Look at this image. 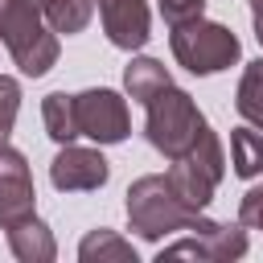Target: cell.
I'll return each mask as SVG.
<instances>
[{"instance_id":"1","label":"cell","mask_w":263,"mask_h":263,"mask_svg":"<svg viewBox=\"0 0 263 263\" xmlns=\"http://www.w3.org/2000/svg\"><path fill=\"white\" fill-rule=\"evenodd\" d=\"M197 214L201 210L185 205L177 197V189L168 185V177H160V173H148V177L132 181V189H127V222L148 242H160L173 230H189L197 222Z\"/></svg>"},{"instance_id":"2","label":"cell","mask_w":263,"mask_h":263,"mask_svg":"<svg viewBox=\"0 0 263 263\" xmlns=\"http://www.w3.org/2000/svg\"><path fill=\"white\" fill-rule=\"evenodd\" d=\"M41 16L45 12H37L21 0H0V41L8 45L12 62L29 78L49 74V66L58 62V33Z\"/></svg>"},{"instance_id":"3","label":"cell","mask_w":263,"mask_h":263,"mask_svg":"<svg viewBox=\"0 0 263 263\" xmlns=\"http://www.w3.org/2000/svg\"><path fill=\"white\" fill-rule=\"evenodd\" d=\"M148 123H144V132H148V144L156 148V152H164L168 160H177V156H185L193 144H197V136H201V127H205V115L197 111V103H193V95H185L181 86H164L160 95H152L148 103Z\"/></svg>"},{"instance_id":"4","label":"cell","mask_w":263,"mask_h":263,"mask_svg":"<svg viewBox=\"0 0 263 263\" xmlns=\"http://www.w3.org/2000/svg\"><path fill=\"white\" fill-rule=\"evenodd\" d=\"M168 45H173V58H177L189 74H218V70L234 66L238 53H242L238 37H234L226 25L205 21V16L185 21V25H173Z\"/></svg>"},{"instance_id":"5","label":"cell","mask_w":263,"mask_h":263,"mask_svg":"<svg viewBox=\"0 0 263 263\" xmlns=\"http://www.w3.org/2000/svg\"><path fill=\"white\" fill-rule=\"evenodd\" d=\"M222 173H226V152H222V140H218V136L210 132V123H205L201 136H197V144H193L185 156H177L164 177H168V185L177 189V197H181L185 205L205 210V205L214 201V189H218Z\"/></svg>"},{"instance_id":"6","label":"cell","mask_w":263,"mask_h":263,"mask_svg":"<svg viewBox=\"0 0 263 263\" xmlns=\"http://www.w3.org/2000/svg\"><path fill=\"white\" fill-rule=\"evenodd\" d=\"M74 103H78V132L90 136L95 144H119V140L132 132L127 103H123L115 90L95 86V90L74 95Z\"/></svg>"},{"instance_id":"7","label":"cell","mask_w":263,"mask_h":263,"mask_svg":"<svg viewBox=\"0 0 263 263\" xmlns=\"http://www.w3.org/2000/svg\"><path fill=\"white\" fill-rule=\"evenodd\" d=\"M33 205H37V189H33V173H29V160L0 144V226H16L25 218H33Z\"/></svg>"},{"instance_id":"8","label":"cell","mask_w":263,"mask_h":263,"mask_svg":"<svg viewBox=\"0 0 263 263\" xmlns=\"http://www.w3.org/2000/svg\"><path fill=\"white\" fill-rule=\"evenodd\" d=\"M111 177L103 152L95 148H78V144H62V152L49 160V181L62 193H82V189H103Z\"/></svg>"},{"instance_id":"9","label":"cell","mask_w":263,"mask_h":263,"mask_svg":"<svg viewBox=\"0 0 263 263\" xmlns=\"http://www.w3.org/2000/svg\"><path fill=\"white\" fill-rule=\"evenodd\" d=\"M99 16H103V33L111 37V45L119 49H140L148 41V4L144 0H95Z\"/></svg>"},{"instance_id":"10","label":"cell","mask_w":263,"mask_h":263,"mask_svg":"<svg viewBox=\"0 0 263 263\" xmlns=\"http://www.w3.org/2000/svg\"><path fill=\"white\" fill-rule=\"evenodd\" d=\"M189 230L201 238L210 263H230V259H242L247 255V230H242V222L230 226V222H210V218L197 214V222Z\"/></svg>"},{"instance_id":"11","label":"cell","mask_w":263,"mask_h":263,"mask_svg":"<svg viewBox=\"0 0 263 263\" xmlns=\"http://www.w3.org/2000/svg\"><path fill=\"white\" fill-rule=\"evenodd\" d=\"M8 247H12V255L21 263H53V255H58V242H53L49 226L37 214L16 222V226H8Z\"/></svg>"},{"instance_id":"12","label":"cell","mask_w":263,"mask_h":263,"mask_svg":"<svg viewBox=\"0 0 263 263\" xmlns=\"http://www.w3.org/2000/svg\"><path fill=\"white\" fill-rule=\"evenodd\" d=\"M78 259L82 263H136V247L127 238H119L115 230L99 226L78 242Z\"/></svg>"},{"instance_id":"13","label":"cell","mask_w":263,"mask_h":263,"mask_svg":"<svg viewBox=\"0 0 263 263\" xmlns=\"http://www.w3.org/2000/svg\"><path fill=\"white\" fill-rule=\"evenodd\" d=\"M41 115H45V132H49V140H58V144H74V136H82V132H78V103H74V95H66V90L45 95Z\"/></svg>"},{"instance_id":"14","label":"cell","mask_w":263,"mask_h":263,"mask_svg":"<svg viewBox=\"0 0 263 263\" xmlns=\"http://www.w3.org/2000/svg\"><path fill=\"white\" fill-rule=\"evenodd\" d=\"M168 82H173V78H168V70H164L156 58H132L127 70H123V86H127V95H132L136 103H148V99L160 95Z\"/></svg>"},{"instance_id":"15","label":"cell","mask_w":263,"mask_h":263,"mask_svg":"<svg viewBox=\"0 0 263 263\" xmlns=\"http://www.w3.org/2000/svg\"><path fill=\"white\" fill-rule=\"evenodd\" d=\"M234 107L238 115L263 132V58H255L247 70H242V82H238V95H234Z\"/></svg>"},{"instance_id":"16","label":"cell","mask_w":263,"mask_h":263,"mask_svg":"<svg viewBox=\"0 0 263 263\" xmlns=\"http://www.w3.org/2000/svg\"><path fill=\"white\" fill-rule=\"evenodd\" d=\"M230 164L238 177H259L263 173V136L255 127H234L230 132Z\"/></svg>"},{"instance_id":"17","label":"cell","mask_w":263,"mask_h":263,"mask_svg":"<svg viewBox=\"0 0 263 263\" xmlns=\"http://www.w3.org/2000/svg\"><path fill=\"white\" fill-rule=\"evenodd\" d=\"M95 16V0H49L45 4V21L53 33H82Z\"/></svg>"},{"instance_id":"18","label":"cell","mask_w":263,"mask_h":263,"mask_svg":"<svg viewBox=\"0 0 263 263\" xmlns=\"http://www.w3.org/2000/svg\"><path fill=\"white\" fill-rule=\"evenodd\" d=\"M16 111H21V82L0 74V144H8L12 123H16Z\"/></svg>"},{"instance_id":"19","label":"cell","mask_w":263,"mask_h":263,"mask_svg":"<svg viewBox=\"0 0 263 263\" xmlns=\"http://www.w3.org/2000/svg\"><path fill=\"white\" fill-rule=\"evenodd\" d=\"M205 12V0H160V16L173 25H185V21H197Z\"/></svg>"},{"instance_id":"20","label":"cell","mask_w":263,"mask_h":263,"mask_svg":"<svg viewBox=\"0 0 263 263\" xmlns=\"http://www.w3.org/2000/svg\"><path fill=\"white\" fill-rule=\"evenodd\" d=\"M238 222H242L247 230H263V185H255V189L242 193V201H238Z\"/></svg>"},{"instance_id":"21","label":"cell","mask_w":263,"mask_h":263,"mask_svg":"<svg viewBox=\"0 0 263 263\" xmlns=\"http://www.w3.org/2000/svg\"><path fill=\"white\" fill-rule=\"evenodd\" d=\"M251 16H255V37L263 45V0H251Z\"/></svg>"},{"instance_id":"22","label":"cell","mask_w":263,"mask_h":263,"mask_svg":"<svg viewBox=\"0 0 263 263\" xmlns=\"http://www.w3.org/2000/svg\"><path fill=\"white\" fill-rule=\"evenodd\" d=\"M21 4H29V8H37V12H45V4H49V0H21Z\"/></svg>"}]
</instances>
